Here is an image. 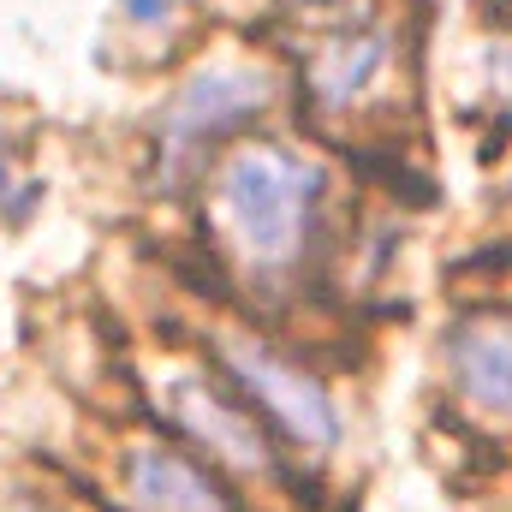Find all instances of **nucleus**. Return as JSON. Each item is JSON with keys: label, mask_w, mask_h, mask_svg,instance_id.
Wrapping results in <instances>:
<instances>
[{"label": "nucleus", "mask_w": 512, "mask_h": 512, "mask_svg": "<svg viewBox=\"0 0 512 512\" xmlns=\"http://www.w3.org/2000/svg\"><path fill=\"white\" fill-rule=\"evenodd\" d=\"M316 191H322L316 167H304L280 149H245L221 179V209L256 262H286L304 233Z\"/></svg>", "instance_id": "nucleus-1"}, {"label": "nucleus", "mask_w": 512, "mask_h": 512, "mask_svg": "<svg viewBox=\"0 0 512 512\" xmlns=\"http://www.w3.org/2000/svg\"><path fill=\"white\" fill-rule=\"evenodd\" d=\"M221 358H227V370L239 376V387L251 393L256 405L286 429V435H298L304 447H334V435H340L334 405H328V393L310 382L304 370L280 364L274 352L245 346V340H227V346H221Z\"/></svg>", "instance_id": "nucleus-2"}, {"label": "nucleus", "mask_w": 512, "mask_h": 512, "mask_svg": "<svg viewBox=\"0 0 512 512\" xmlns=\"http://www.w3.org/2000/svg\"><path fill=\"white\" fill-rule=\"evenodd\" d=\"M262 102H268V78H256L245 66L197 72V78L179 90L173 114H167V149H173V155H179V149H203V143H215L221 131H233L239 120H251Z\"/></svg>", "instance_id": "nucleus-3"}, {"label": "nucleus", "mask_w": 512, "mask_h": 512, "mask_svg": "<svg viewBox=\"0 0 512 512\" xmlns=\"http://www.w3.org/2000/svg\"><path fill=\"white\" fill-rule=\"evenodd\" d=\"M131 501L143 512H239V501L185 453L137 447L131 453Z\"/></svg>", "instance_id": "nucleus-4"}, {"label": "nucleus", "mask_w": 512, "mask_h": 512, "mask_svg": "<svg viewBox=\"0 0 512 512\" xmlns=\"http://www.w3.org/2000/svg\"><path fill=\"white\" fill-rule=\"evenodd\" d=\"M453 364H459V387L477 405L512 411V328H465V334H453Z\"/></svg>", "instance_id": "nucleus-5"}, {"label": "nucleus", "mask_w": 512, "mask_h": 512, "mask_svg": "<svg viewBox=\"0 0 512 512\" xmlns=\"http://www.w3.org/2000/svg\"><path fill=\"white\" fill-rule=\"evenodd\" d=\"M382 60H387L382 36H340V42L310 66V78H316V90H322L328 102H352L358 90H370V78L382 72Z\"/></svg>", "instance_id": "nucleus-6"}, {"label": "nucleus", "mask_w": 512, "mask_h": 512, "mask_svg": "<svg viewBox=\"0 0 512 512\" xmlns=\"http://www.w3.org/2000/svg\"><path fill=\"white\" fill-rule=\"evenodd\" d=\"M120 6H126L131 24H161V18H173L179 0H120Z\"/></svg>", "instance_id": "nucleus-7"}]
</instances>
